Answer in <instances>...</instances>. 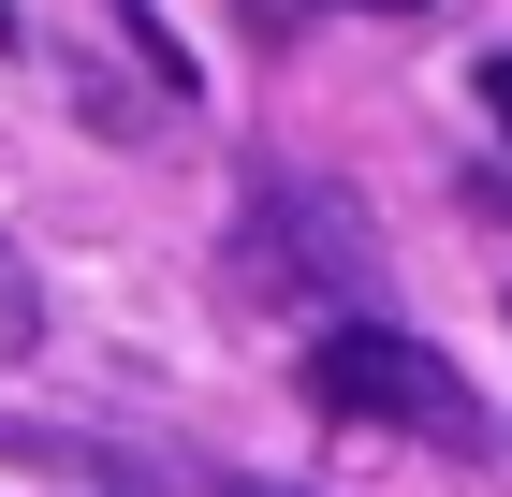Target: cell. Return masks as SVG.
I'll list each match as a JSON object with an SVG mask.
<instances>
[{
  "label": "cell",
  "instance_id": "cell-1",
  "mask_svg": "<svg viewBox=\"0 0 512 497\" xmlns=\"http://www.w3.org/2000/svg\"><path fill=\"white\" fill-rule=\"evenodd\" d=\"M308 395L337 424H395V439H439V454H483V395L439 366L425 337H395V322H337L308 351Z\"/></svg>",
  "mask_w": 512,
  "mask_h": 497
},
{
  "label": "cell",
  "instance_id": "cell-2",
  "mask_svg": "<svg viewBox=\"0 0 512 497\" xmlns=\"http://www.w3.org/2000/svg\"><path fill=\"white\" fill-rule=\"evenodd\" d=\"M235 264L278 278V293H381V249H366V220L322 176H249V220H235Z\"/></svg>",
  "mask_w": 512,
  "mask_h": 497
},
{
  "label": "cell",
  "instance_id": "cell-3",
  "mask_svg": "<svg viewBox=\"0 0 512 497\" xmlns=\"http://www.w3.org/2000/svg\"><path fill=\"white\" fill-rule=\"evenodd\" d=\"M44 337V293H30V264H15V249H0V366H15V351Z\"/></svg>",
  "mask_w": 512,
  "mask_h": 497
},
{
  "label": "cell",
  "instance_id": "cell-4",
  "mask_svg": "<svg viewBox=\"0 0 512 497\" xmlns=\"http://www.w3.org/2000/svg\"><path fill=\"white\" fill-rule=\"evenodd\" d=\"M483 117H498V132H512V59H483Z\"/></svg>",
  "mask_w": 512,
  "mask_h": 497
},
{
  "label": "cell",
  "instance_id": "cell-5",
  "mask_svg": "<svg viewBox=\"0 0 512 497\" xmlns=\"http://www.w3.org/2000/svg\"><path fill=\"white\" fill-rule=\"evenodd\" d=\"M352 15H410V0H352Z\"/></svg>",
  "mask_w": 512,
  "mask_h": 497
},
{
  "label": "cell",
  "instance_id": "cell-6",
  "mask_svg": "<svg viewBox=\"0 0 512 497\" xmlns=\"http://www.w3.org/2000/svg\"><path fill=\"white\" fill-rule=\"evenodd\" d=\"M0 44H15V15H0Z\"/></svg>",
  "mask_w": 512,
  "mask_h": 497
},
{
  "label": "cell",
  "instance_id": "cell-7",
  "mask_svg": "<svg viewBox=\"0 0 512 497\" xmlns=\"http://www.w3.org/2000/svg\"><path fill=\"white\" fill-rule=\"evenodd\" d=\"M249 497H264V483H249Z\"/></svg>",
  "mask_w": 512,
  "mask_h": 497
}]
</instances>
